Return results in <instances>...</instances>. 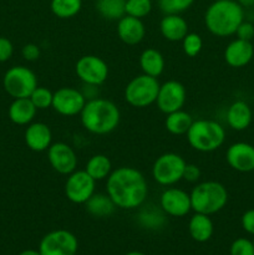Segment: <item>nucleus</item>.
<instances>
[{
  "label": "nucleus",
  "instance_id": "nucleus-1",
  "mask_svg": "<svg viewBox=\"0 0 254 255\" xmlns=\"http://www.w3.org/2000/svg\"><path fill=\"white\" fill-rule=\"evenodd\" d=\"M106 192L117 208L136 209L146 202L148 184L138 169L122 166L107 177Z\"/></svg>",
  "mask_w": 254,
  "mask_h": 255
},
{
  "label": "nucleus",
  "instance_id": "nucleus-2",
  "mask_svg": "<svg viewBox=\"0 0 254 255\" xmlns=\"http://www.w3.org/2000/svg\"><path fill=\"white\" fill-rule=\"evenodd\" d=\"M80 120L86 131L102 136L111 133L119 127L121 112L110 100L94 97L86 101L80 114Z\"/></svg>",
  "mask_w": 254,
  "mask_h": 255
},
{
  "label": "nucleus",
  "instance_id": "nucleus-3",
  "mask_svg": "<svg viewBox=\"0 0 254 255\" xmlns=\"http://www.w3.org/2000/svg\"><path fill=\"white\" fill-rule=\"evenodd\" d=\"M243 21V6L237 0H216L207 7L204 14L207 29L218 37L234 35Z\"/></svg>",
  "mask_w": 254,
  "mask_h": 255
},
{
  "label": "nucleus",
  "instance_id": "nucleus-4",
  "mask_svg": "<svg viewBox=\"0 0 254 255\" xmlns=\"http://www.w3.org/2000/svg\"><path fill=\"white\" fill-rule=\"evenodd\" d=\"M191 196L192 211L194 213L212 214L218 213L227 206L228 192L222 183L216 181H206L198 183L192 192Z\"/></svg>",
  "mask_w": 254,
  "mask_h": 255
},
{
  "label": "nucleus",
  "instance_id": "nucleus-5",
  "mask_svg": "<svg viewBox=\"0 0 254 255\" xmlns=\"http://www.w3.org/2000/svg\"><path fill=\"white\" fill-rule=\"evenodd\" d=\"M186 134L189 146L203 153L216 151L226 141V129L213 120L193 121Z\"/></svg>",
  "mask_w": 254,
  "mask_h": 255
},
{
  "label": "nucleus",
  "instance_id": "nucleus-6",
  "mask_svg": "<svg viewBox=\"0 0 254 255\" xmlns=\"http://www.w3.org/2000/svg\"><path fill=\"white\" fill-rule=\"evenodd\" d=\"M159 86L157 77L146 74L133 77L125 89V100L127 104L136 109H144L154 104L158 95Z\"/></svg>",
  "mask_w": 254,
  "mask_h": 255
},
{
  "label": "nucleus",
  "instance_id": "nucleus-7",
  "mask_svg": "<svg viewBox=\"0 0 254 255\" xmlns=\"http://www.w3.org/2000/svg\"><path fill=\"white\" fill-rule=\"evenodd\" d=\"M2 86L7 95L12 99H26L30 97L37 85V77L32 70L26 66H12L5 72Z\"/></svg>",
  "mask_w": 254,
  "mask_h": 255
},
{
  "label": "nucleus",
  "instance_id": "nucleus-8",
  "mask_svg": "<svg viewBox=\"0 0 254 255\" xmlns=\"http://www.w3.org/2000/svg\"><path fill=\"white\" fill-rule=\"evenodd\" d=\"M187 162L174 152H167L157 157L152 166V177L161 186H173L183 179L184 167Z\"/></svg>",
  "mask_w": 254,
  "mask_h": 255
},
{
  "label": "nucleus",
  "instance_id": "nucleus-9",
  "mask_svg": "<svg viewBox=\"0 0 254 255\" xmlns=\"http://www.w3.org/2000/svg\"><path fill=\"white\" fill-rule=\"evenodd\" d=\"M79 242L74 233L66 229H56L41 239L39 246L40 255H76Z\"/></svg>",
  "mask_w": 254,
  "mask_h": 255
},
{
  "label": "nucleus",
  "instance_id": "nucleus-10",
  "mask_svg": "<svg viewBox=\"0 0 254 255\" xmlns=\"http://www.w3.org/2000/svg\"><path fill=\"white\" fill-rule=\"evenodd\" d=\"M96 181L85 169L74 171L65 182V196L71 203L85 204L95 193Z\"/></svg>",
  "mask_w": 254,
  "mask_h": 255
},
{
  "label": "nucleus",
  "instance_id": "nucleus-11",
  "mask_svg": "<svg viewBox=\"0 0 254 255\" xmlns=\"http://www.w3.org/2000/svg\"><path fill=\"white\" fill-rule=\"evenodd\" d=\"M77 77L90 86H100L109 77V66L96 55H85L75 65Z\"/></svg>",
  "mask_w": 254,
  "mask_h": 255
},
{
  "label": "nucleus",
  "instance_id": "nucleus-12",
  "mask_svg": "<svg viewBox=\"0 0 254 255\" xmlns=\"http://www.w3.org/2000/svg\"><path fill=\"white\" fill-rule=\"evenodd\" d=\"M186 100V87L179 81L169 80V81H166L159 86L156 104L159 111L167 115L183 109Z\"/></svg>",
  "mask_w": 254,
  "mask_h": 255
},
{
  "label": "nucleus",
  "instance_id": "nucleus-13",
  "mask_svg": "<svg viewBox=\"0 0 254 255\" xmlns=\"http://www.w3.org/2000/svg\"><path fill=\"white\" fill-rule=\"evenodd\" d=\"M87 99L74 87H61L54 92L52 109L61 116L72 117L81 114Z\"/></svg>",
  "mask_w": 254,
  "mask_h": 255
},
{
  "label": "nucleus",
  "instance_id": "nucleus-14",
  "mask_svg": "<svg viewBox=\"0 0 254 255\" xmlns=\"http://www.w3.org/2000/svg\"><path fill=\"white\" fill-rule=\"evenodd\" d=\"M47 161L57 173L69 176L77 167V156L74 148L65 142L51 143L47 148Z\"/></svg>",
  "mask_w": 254,
  "mask_h": 255
},
{
  "label": "nucleus",
  "instance_id": "nucleus-15",
  "mask_svg": "<svg viewBox=\"0 0 254 255\" xmlns=\"http://www.w3.org/2000/svg\"><path fill=\"white\" fill-rule=\"evenodd\" d=\"M159 207L167 216L181 218L192 211L191 196L181 188H167L159 197Z\"/></svg>",
  "mask_w": 254,
  "mask_h": 255
},
{
  "label": "nucleus",
  "instance_id": "nucleus-16",
  "mask_svg": "<svg viewBox=\"0 0 254 255\" xmlns=\"http://www.w3.org/2000/svg\"><path fill=\"white\" fill-rule=\"evenodd\" d=\"M227 163L232 169L241 173L254 171V146L248 142H236L226 152Z\"/></svg>",
  "mask_w": 254,
  "mask_h": 255
},
{
  "label": "nucleus",
  "instance_id": "nucleus-17",
  "mask_svg": "<svg viewBox=\"0 0 254 255\" xmlns=\"http://www.w3.org/2000/svg\"><path fill=\"white\" fill-rule=\"evenodd\" d=\"M254 46L252 41L234 39L227 45L224 50V60L227 64L234 69L247 66L253 60Z\"/></svg>",
  "mask_w": 254,
  "mask_h": 255
},
{
  "label": "nucleus",
  "instance_id": "nucleus-18",
  "mask_svg": "<svg viewBox=\"0 0 254 255\" xmlns=\"http://www.w3.org/2000/svg\"><path fill=\"white\" fill-rule=\"evenodd\" d=\"M25 143L31 151H47L52 143V132L44 122H31L25 129Z\"/></svg>",
  "mask_w": 254,
  "mask_h": 255
},
{
  "label": "nucleus",
  "instance_id": "nucleus-19",
  "mask_svg": "<svg viewBox=\"0 0 254 255\" xmlns=\"http://www.w3.org/2000/svg\"><path fill=\"white\" fill-rule=\"evenodd\" d=\"M117 35L126 45H137L143 40L146 27L142 19L125 15L117 21Z\"/></svg>",
  "mask_w": 254,
  "mask_h": 255
},
{
  "label": "nucleus",
  "instance_id": "nucleus-20",
  "mask_svg": "<svg viewBox=\"0 0 254 255\" xmlns=\"http://www.w3.org/2000/svg\"><path fill=\"white\" fill-rule=\"evenodd\" d=\"M159 30L168 41H182L188 34V22L179 14H166L159 22Z\"/></svg>",
  "mask_w": 254,
  "mask_h": 255
},
{
  "label": "nucleus",
  "instance_id": "nucleus-21",
  "mask_svg": "<svg viewBox=\"0 0 254 255\" xmlns=\"http://www.w3.org/2000/svg\"><path fill=\"white\" fill-rule=\"evenodd\" d=\"M253 120V112L246 101H234L227 110V124L234 131H244Z\"/></svg>",
  "mask_w": 254,
  "mask_h": 255
},
{
  "label": "nucleus",
  "instance_id": "nucleus-22",
  "mask_svg": "<svg viewBox=\"0 0 254 255\" xmlns=\"http://www.w3.org/2000/svg\"><path fill=\"white\" fill-rule=\"evenodd\" d=\"M37 109L34 106L31 100L29 97L26 99H14V101L10 104L7 115L12 124L25 126V125L31 124L32 120L36 116Z\"/></svg>",
  "mask_w": 254,
  "mask_h": 255
},
{
  "label": "nucleus",
  "instance_id": "nucleus-23",
  "mask_svg": "<svg viewBox=\"0 0 254 255\" xmlns=\"http://www.w3.org/2000/svg\"><path fill=\"white\" fill-rule=\"evenodd\" d=\"M188 232L192 239L198 243H204V242L209 241L214 232V226L211 217L207 214L194 213L189 219Z\"/></svg>",
  "mask_w": 254,
  "mask_h": 255
},
{
  "label": "nucleus",
  "instance_id": "nucleus-24",
  "mask_svg": "<svg viewBox=\"0 0 254 255\" xmlns=\"http://www.w3.org/2000/svg\"><path fill=\"white\" fill-rule=\"evenodd\" d=\"M139 66L143 74L152 77L161 76L164 70V57L153 47L143 50L139 55Z\"/></svg>",
  "mask_w": 254,
  "mask_h": 255
},
{
  "label": "nucleus",
  "instance_id": "nucleus-25",
  "mask_svg": "<svg viewBox=\"0 0 254 255\" xmlns=\"http://www.w3.org/2000/svg\"><path fill=\"white\" fill-rule=\"evenodd\" d=\"M85 207L87 213L96 218L110 217L117 208L107 193H94V196L85 203Z\"/></svg>",
  "mask_w": 254,
  "mask_h": 255
},
{
  "label": "nucleus",
  "instance_id": "nucleus-26",
  "mask_svg": "<svg viewBox=\"0 0 254 255\" xmlns=\"http://www.w3.org/2000/svg\"><path fill=\"white\" fill-rule=\"evenodd\" d=\"M166 121H164V127L167 131L174 136H182L188 132L189 127L193 124V119L188 112L183 110L171 112L166 115Z\"/></svg>",
  "mask_w": 254,
  "mask_h": 255
},
{
  "label": "nucleus",
  "instance_id": "nucleus-27",
  "mask_svg": "<svg viewBox=\"0 0 254 255\" xmlns=\"http://www.w3.org/2000/svg\"><path fill=\"white\" fill-rule=\"evenodd\" d=\"M85 171L95 179V181H102L107 179L110 173L112 172L111 159L105 154H95L87 161Z\"/></svg>",
  "mask_w": 254,
  "mask_h": 255
},
{
  "label": "nucleus",
  "instance_id": "nucleus-28",
  "mask_svg": "<svg viewBox=\"0 0 254 255\" xmlns=\"http://www.w3.org/2000/svg\"><path fill=\"white\" fill-rule=\"evenodd\" d=\"M125 5L126 0H97L96 9L104 19L119 21L122 16L126 15Z\"/></svg>",
  "mask_w": 254,
  "mask_h": 255
},
{
  "label": "nucleus",
  "instance_id": "nucleus-29",
  "mask_svg": "<svg viewBox=\"0 0 254 255\" xmlns=\"http://www.w3.org/2000/svg\"><path fill=\"white\" fill-rule=\"evenodd\" d=\"M50 7L55 16L60 19H71L81 10L82 0H51Z\"/></svg>",
  "mask_w": 254,
  "mask_h": 255
},
{
  "label": "nucleus",
  "instance_id": "nucleus-30",
  "mask_svg": "<svg viewBox=\"0 0 254 255\" xmlns=\"http://www.w3.org/2000/svg\"><path fill=\"white\" fill-rule=\"evenodd\" d=\"M152 10V1L151 0H126L125 5V12L129 16L142 17L147 16Z\"/></svg>",
  "mask_w": 254,
  "mask_h": 255
},
{
  "label": "nucleus",
  "instance_id": "nucleus-31",
  "mask_svg": "<svg viewBox=\"0 0 254 255\" xmlns=\"http://www.w3.org/2000/svg\"><path fill=\"white\" fill-rule=\"evenodd\" d=\"M34 106L37 110H46L49 107H52V99H54V92L50 91L47 87L37 86L32 91V94L29 97Z\"/></svg>",
  "mask_w": 254,
  "mask_h": 255
},
{
  "label": "nucleus",
  "instance_id": "nucleus-32",
  "mask_svg": "<svg viewBox=\"0 0 254 255\" xmlns=\"http://www.w3.org/2000/svg\"><path fill=\"white\" fill-rule=\"evenodd\" d=\"M202 47H203V40L201 35L196 32H188L182 40V49L184 54L189 57H196L202 51Z\"/></svg>",
  "mask_w": 254,
  "mask_h": 255
},
{
  "label": "nucleus",
  "instance_id": "nucleus-33",
  "mask_svg": "<svg viewBox=\"0 0 254 255\" xmlns=\"http://www.w3.org/2000/svg\"><path fill=\"white\" fill-rule=\"evenodd\" d=\"M196 0H158V6L166 14H181L193 5Z\"/></svg>",
  "mask_w": 254,
  "mask_h": 255
},
{
  "label": "nucleus",
  "instance_id": "nucleus-34",
  "mask_svg": "<svg viewBox=\"0 0 254 255\" xmlns=\"http://www.w3.org/2000/svg\"><path fill=\"white\" fill-rule=\"evenodd\" d=\"M231 255H254L253 242L247 238H238L232 243Z\"/></svg>",
  "mask_w": 254,
  "mask_h": 255
},
{
  "label": "nucleus",
  "instance_id": "nucleus-35",
  "mask_svg": "<svg viewBox=\"0 0 254 255\" xmlns=\"http://www.w3.org/2000/svg\"><path fill=\"white\" fill-rule=\"evenodd\" d=\"M234 35H237V39L252 41L254 37V25L249 21H243L239 25Z\"/></svg>",
  "mask_w": 254,
  "mask_h": 255
},
{
  "label": "nucleus",
  "instance_id": "nucleus-36",
  "mask_svg": "<svg viewBox=\"0 0 254 255\" xmlns=\"http://www.w3.org/2000/svg\"><path fill=\"white\" fill-rule=\"evenodd\" d=\"M14 46L7 37L0 36V62H5L12 56Z\"/></svg>",
  "mask_w": 254,
  "mask_h": 255
},
{
  "label": "nucleus",
  "instance_id": "nucleus-37",
  "mask_svg": "<svg viewBox=\"0 0 254 255\" xmlns=\"http://www.w3.org/2000/svg\"><path fill=\"white\" fill-rule=\"evenodd\" d=\"M199 178H201V169H199V167L193 163H187L186 167H184L183 179H186L187 182H191V183H194Z\"/></svg>",
  "mask_w": 254,
  "mask_h": 255
},
{
  "label": "nucleus",
  "instance_id": "nucleus-38",
  "mask_svg": "<svg viewBox=\"0 0 254 255\" xmlns=\"http://www.w3.org/2000/svg\"><path fill=\"white\" fill-rule=\"evenodd\" d=\"M242 228L247 232L248 234L254 236V209H248L244 212L241 219Z\"/></svg>",
  "mask_w": 254,
  "mask_h": 255
},
{
  "label": "nucleus",
  "instance_id": "nucleus-39",
  "mask_svg": "<svg viewBox=\"0 0 254 255\" xmlns=\"http://www.w3.org/2000/svg\"><path fill=\"white\" fill-rule=\"evenodd\" d=\"M21 54L26 61H35L40 57V47L36 44H26L22 47Z\"/></svg>",
  "mask_w": 254,
  "mask_h": 255
},
{
  "label": "nucleus",
  "instance_id": "nucleus-40",
  "mask_svg": "<svg viewBox=\"0 0 254 255\" xmlns=\"http://www.w3.org/2000/svg\"><path fill=\"white\" fill-rule=\"evenodd\" d=\"M243 7H252L254 6V0H237Z\"/></svg>",
  "mask_w": 254,
  "mask_h": 255
},
{
  "label": "nucleus",
  "instance_id": "nucleus-41",
  "mask_svg": "<svg viewBox=\"0 0 254 255\" xmlns=\"http://www.w3.org/2000/svg\"><path fill=\"white\" fill-rule=\"evenodd\" d=\"M19 255H40L39 251H34V249H27V251L21 252Z\"/></svg>",
  "mask_w": 254,
  "mask_h": 255
},
{
  "label": "nucleus",
  "instance_id": "nucleus-42",
  "mask_svg": "<svg viewBox=\"0 0 254 255\" xmlns=\"http://www.w3.org/2000/svg\"><path fill=\"white\" fill-rule=\"evenodd\" d=\"M125 255H146V254H143L142 252H129V253H127Z\"/></svg>",
  "mask_w": 254,
  "mask_h": 255
},
{
  "label": "nucleus",
  "instance_id": "nucleus-43",
  "mask_svg": "<svg viewBox=\"0 0 254 255\" xmlns=\"http://www.w3.org/2000/svg\"><path fill=\"white\" fill-rule=\"evenodd\" d=\"M253 246H254V239H253Z\"/></svg>",
  "mask_w": 254,
  "mask_h": 255
}]
</instances>
